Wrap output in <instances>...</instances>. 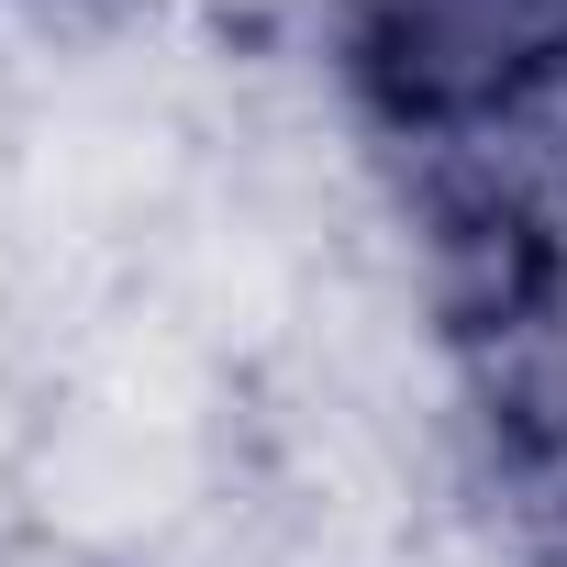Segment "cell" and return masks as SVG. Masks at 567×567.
<instances>
[{
    "label": "cell",
    "instance_id": "7a4b0ae2",
    "mask_svg": "<svg viewBox=\"0 0 567 567\" xmlns=\"http://www.w3.org/2000/svg\"><path fill=\"white\" fill-rule=\"evenodd\" d=\"M556 12H567V0H556Z\"/></svg>",
    "mask_w": 567,
    "mask_h": 567
},
{
    "label": "cell",
    "instance_id": "6da1fadb",
    "mask_svg": "<svg viewBox=\"0 0 567 567\" xmlns=\"http://www.w3.org/2000/svg\"><path fill=\"white\" fill-rule=\"evenodd\" d=\"M334 79L423 178L512 167L523 123L567 90L556 0H334Z\"/></svg>",
    "mask_w": 567,
    "mask_h": 567
}]
</instances>
